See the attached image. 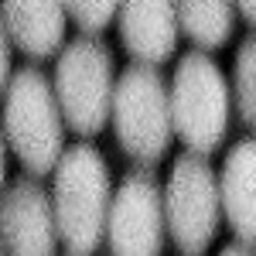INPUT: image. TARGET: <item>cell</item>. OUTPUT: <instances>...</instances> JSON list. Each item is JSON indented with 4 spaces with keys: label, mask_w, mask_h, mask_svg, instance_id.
I'll return each instance as SVG.
<instances>
[{
    "label": "cell",
    "mask_w": 256,
    "mask_h": 256,
    "mask_svg": "<svg viewBox=\"0 0 256 256\" xmlns=\"http://www.w3.org/2000/svg\"><path fill=\"white\" fill-rule=\"evenodd\" d=\"M52 89L65 126L76 137H96L110 123V106L116 89V65L110 44L99 34H79L76 41L62 44Z\"/></svg>",
    "instance_id": "obj_3"
},
{
    "label": "cell",
    "mask_w": 256,
    "mask_h": 256,
    "mask_svg": "<svg viewBox=\"0 0 256 256\" xmlns=\"http://www.w3.org/2000/svg\"><path fill=\"white\" fill-rule=\"evenodd\" d=\"M178 28L202 52L222 48L236 28V0H174Z\"/></svg>",
    "instance_id": "obj_12"
},
{
    "label": "cell",
    "mask_w": 256,
    "mask_h": 256,
    "mask_svg": "<svg viewBox=\"0 0 256 256\" xmlns=\"http://www.w3.org/2000/svg\"><path fill=\"white\" fill-rule=\"evenodd\" d=\"M123 48L134 62L164 65L178 48V7L174 0H120L116 10Z\"/></svg>",
    "instance_id": "obj_9"
},
{
    "label": "cell",
    "mask_w": 256,
    "mask_h": 256,
    "mask_svg": "<svg viewBox=\"0 0 256 256\" xmlns=\"http://www.w3.org/2000/svg\"><path fill=\"white\" fill-rule=\"evenodd\" d=\"M168 96L174 137H181L195 154H212L226 140L232 110V89L218 62L202 48L181 55L174 79L168 82Z\"/></svg>",
    "instance_id": "obj_5"
},
{
    "label": "cell",
    "mask_w": 256,
    "mask_h": 256,
    "mask_svg": "<svg viewBox=\"0 0 256 256\" xmlns=\"http://www.w3.org/2000/svg\"><path fill=\"white\" fill-rule=\"evenodd\" d=\"M0 126H4L7 147L14 150V158L28 174L41 178L55 171L65 150V120H62L52 79L41 68L24 65L10 76L4 89Z\"/></svg>",
    "instance_id": "obj_2"
},
{
    "label": "cell",
    "mask_w": 256,
    "mask_h": 256,
    "mask_svg": "<svg viewBox=\"0 0 256 256\" xmlns=\"http://www.w3.org/2000/svg\"><path fill=\"white\" fill-rule=\"evenodd\" d=\"M0 256H4V250H0Z\"/></svg>",
    "instance_id": "obj_19"
},
{
    "label": "cell",
    "mask_w": 256,
    "mask_h": 256,
    "mask_svg": "<svg viewBox=\"0 0 256 256\" xmlns=\"http://www.w3.org/2000/svg\"><path fill=\"white\" fill-rule=\"evenodd\" d=\"M164 188L150 168H134L110 198L106 242L110 256H160L164 253Z\"/></svg>",
    "instance_id": "obj_7"
},
{
    "label": "cell",
    "mask_w": 256,
    "mask_h": 256,
    "mask_svg": "<svg viewBox=\"0 0 256 256\" xmlns=\"http://www.w3.org/2000/svg\"><path fill=\"white\" fill-rule=\"evenodd\" d=\"M68 20H76L82 34H99L102 28H110V20H116L120 0H65Z\"/></svg>",
    "instance_id": "obj_14"
},
{
    "label": "cell",
    "mask_w": 256,
    "mask_h": 256,
    "mask_svg": "<svg viewBox=\"0 0 256 256\" xmlns=\"http://www.w3.org/2000/svg\"><path fill=\"white\" fill-rule=\"evenodd\" d=\"M222 218L242 246L256 250V137H242L226 154L218 174Z\"/></svg>",
    "instance_id": "obj_10"
},
{
    "label": "cell",
    "mask_w": 256,
    "mask_h": 256,
    "mask_svg": "<svg viewBox=\"0 0 256 256\" xmlns=\"http://www.w3.org/2000/svg\"><path fill=\"white\" fill-rule=\"evenodd\" d=\"M10 34H7V24H4V14H0V96H4V89H7V82L14 76V68H10Z\"/></svg>",
    "instance_id": "obj_15"
},
{
    "label": "cell",
    "mask_w": 256,
    "mask_h": 256,
    "mask_svg": "<svg viewBox=\"0 0 256 256\" xmlns=\"http://www.w3.org/2000/svg\"><path fill=\"white\" fill-rule=\"evenodd\" d=\"M236 10L250 20V28H256V0H236Z\"/></svg>",
    "instance_id": "obj_16"
},
{
    "label": "cell",
    "mask_w": 256,
    "mask_h": 256,
    "mask_svg": "<svg viewBox=\"0 0 256 256\" xmlns=\"http://www.w3.org/2000/svg\"><path fill=\"white\" fill-rule=\"evenodd\" d=\"M7 34L28 58H52L65 44V0H0Z\"/></svg>",
    "instance_id": "obj_11"
},
{
    "label": "cell",
    "mask_w": 256,
    "mask_h": 256,
    "mask_svg": "<svg viewBox=\"0 0 256 256\" xmlns=\"http://www.w3.org/2000/svg\"><path fill=\"white\" fill-rule=\"evenodd\" d=\"M58 246L52 195L24 171L0 192V250L4 256H58Z\"/></svg>",
    "instance_id": "obj_8"
},
{
    "label": "cell",
    "mask_w": 256,
    "mask_h": 256,
    "mask_svg": "<svg viewBox=\"0 0 256 256\" xmlns=\"http://www.w3.org/2000/svg\"><path fill=\"white\" fill-rule=\"evenodd\" d=\"M164 222L174 246L188 256H202L218 236L222 202H218V174L208 164V154L184 150L171 164L164 184Z\"/></svg>",
    "instance_id": "obj_6"
},
{
    "label": "cell",
    "mask_w": 256,
    "mask_h": 256,
    "mask_svg": "<svg viewBox=\"0 0 256 256\" xmlns=\"http://www.w3.org/2000/svg\"><path fill=\"white\" fill-rule=\"evenodd\" d=\"M110 120L123 154H130L144 168L164 160L174 144V123H171L168 82L158 72V65L134 62L120 72Z\"/></svg>",
    "instance_id": "obj_4"
},
{
    "label": "cell",
    "mask_w": 256,
    "mask_h": 256,
    "mask_svg": "<svg viewBox=\"0 0 256 256\" xmlns=\"http://www.w3.org/2000/svg\"><path fill=\"white\" fill-rule=\"evenodd\" d=\"M218 256H256L250 246H242V242H232V246H226V250H218Z\"/></svg>",
    "instance_id": "obj_18"
},
{
    "label": "cell",
    "mask_w": 256,
    "mask_h": 256,
    "mask_svg": "<svg viewBox=\"0 0 256 256\" xmlns=\"http://www.w3.org/2000/svg\"><path fill=\"white\" fill-rule=\"evenodd\" d=\"M232 99H236L239 120L256 130V34L236 48V65H232Z\"/></svg>",
    "instance_id": "obj_13"
},
{
    "label": "cell",
    "mask_w": 256,
    "mask_h": 256,
    "mask_svg": "<svg viewBox=\"0 0 256 256\" xmlns=\"http://www.w3.org/2000/svg\"><path fill=\"white\" fill-rule=\"evenodd\" d=\"M68 256H72V253H68Z\"/></svg>",
    "instance_id": "obj_20"
},
{
    "label": "cell",
    "mask_w": 256,
    "mask_h": 256,
    "mask_svg": "<svg viewBox=\"0 0 256 256\" xmlns=\"http://www.w3.org/2000/svg\"><path fill=\"white\" fill-rule=\"evenodd\" d=\"M4 181H7V137L0 126V192H4Z\"/></svg>",
    "instance_id": "obj_17"
},
{
    "label": "cell",
    "mask_w": 256,
    "mask_h": 256,
    "mask_svg": "<svg viewBox=\"0 0 256 256\" xmlns=\"http://www.w3.org/2000/svg\"><path fill=\"white\" fill-rule=\"evenodd\" d=\"M52 184V208L58 226L62 246L72 256H92L106 239V216H110V168L92 144H72L62 150L55 164Z\"/></svg>",
    "instance_id": "obj_1"
}]
</instances>
